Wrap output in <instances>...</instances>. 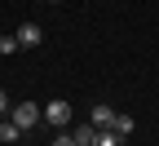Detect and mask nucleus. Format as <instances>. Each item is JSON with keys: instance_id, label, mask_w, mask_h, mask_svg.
Returning a JSON list of instances; mask_svg holds the SVG:
<instances>
[{"instance_id": "obj_1", "label": "nucleus", "mask_w": 159, "mask_h": 146, "mask_svg": "<svg viewBox=\"0 0 159 146\" xmlns=\"http://www.w3.org/2000/svg\"><path fill=\"white\" fill-rule=\"evenodd\" d=\"M9 120H13L22 133H31L35 124H44V111H40V102H18V106L9 111Z\"/></svg>"}, {"instance_id": "obj_2", "label": "nucleus", "mask_w": 159, "mask_h": 146, "mask_svg": "<svg viewBox=\"0 0 159 146\" xmlns=\"http://www.w3.org/2000/svg\"><path fill=\"white\" fill-rule=\"evenodd\" d=\"M40 111H44V124H49V129H66V124H71V102L66 97H53Z\"/></svg>"}, {"instance_id": "obj_3", "label": "nucleus", "mask_w": 159, "mask_h": 146, "mask_svg": "<svg viewBox=\"0 0 159 146\" xmlns=\"http://www.w3.org/2000/svg\"><path fill=\"white\" fill-rule=\"evenodd\" d=\"M13 35H18V45H22V49H40V45H44V31H40V22H22Z\"/></svg>"}, {"instance_id": "obj_4", "label": "nucleus", "mask_w": 159, "mask_h": 146, "mask_svg": "<svg viewBox=\"0 0 159 146\" xmlns=\"http://www.w3.org/2000/svg\"><path fill=\"white\" fill-rule=\"evenodd\" d=\"M111 129H115V137H133L137 120H133V115H124V111H115V124H111Z\"/></svg>"}, {"instance_id": "obj_5", "label": "nucleus", "mask_w": 159, "mask_h": 146, "mask_svg": "<svg viewBox=\"0 0 159 146\" xmlns=\"http://www.w3.org/2000/svg\"><path fill=\"white\" fill-rule=\"evenodd\" d=\"M93 124H97V129H111V124H115V106L97 102V106H93Z\"/></svg>"}, {"instance_id": "obj_6", "label": "nucleus", "mask_w": 159, "mask_h": 146, "mask_svg": "<svg viewBox=\"0 0 159 146\" xmlns=\"http://www.w3.org/2000/svg\"><path fill=\"white\" fill-rule=\"evenodd\" d=\"M0 142H9V146H13V142H22V129H18V124H13L9 115L0 120Z\"/></svg>"}, {"instance_id": "obj_7", "label": "nucleus", "mask_w": 159, "mask_h": 146, "mask_svg": "<svg viewBox=\"0 0 159 146\" xmlns=\"http://www.w3.org/2000/svg\"><path fill=\"white\" fill-rule=\"evenodd\" d=\"M93 137H97V124H93V120L75 129V146H93Z\"/></svg>"}, {"instance_id": "obj_8", "label": "nucleus", "mask_w": 159, "mask_h": 146, "mask_svg": "<svg viewBox=\"0 0 159 146\" xmlns=\"http://www.w3.org/2000/svg\"><path fill=\"white\" fill-rule=\"evenodd\" d=\"M124 137H115V129H97V137H93V146H119Z\"/></svg>"}, {"instance_id": "obj_9", "label": "nucleus", "mask_w": 159, "mask_h": 146, "mask_svg": "<svg viewBox=\"0 0 159 146\" xmlns=\"http://www.w3.org/2000/svg\"><path fill=\"white\" fill-rule=\"evenodd\" d=\"M18 49H22V45H18V35H0V53H5V58L18 53Z\"/></svg>"}, {"instance_id": "obj_10", "label": "nucleus", "mask_w": 159, "mask_h": 146, "mask_svg": "<svg viewBox=\"0 0 159 146\" xmlns=\"http://www.w3.org/2000/svg\"><path fill=\"white\" fill-rule=\"evenodd\" d=\"M53 146H75V133H66V129H57V137H53Z\"/></svg>"}, {"instance_id": "obj_11", "label": "nucleus", "mask_w": 159, "mask_h": 146, "mask_svg": "<svg viewBox=\"0 0 159 146\" xmlns=\"http://www.w3.org/2000/svg\"><path fill=\"white\" fill-rule=\"evenodd\" d=\"M9 111H13V106H9V93H5V89H0V120H5Z\"/></svg>"}, {"instance_id": "obj_12", "label": "nucleus", "mask_w": 159, "mask_h": 146, "mask_svg": "<svg viewBox=\"0 0 159 146\" xmlns=\"http://www.w3.org/2000/svg\"><path fill=\"white\" fill-rule=\"evenodd\" d=\"M49 5H62V0H49Z\"/></svg>"}]
</instances>
